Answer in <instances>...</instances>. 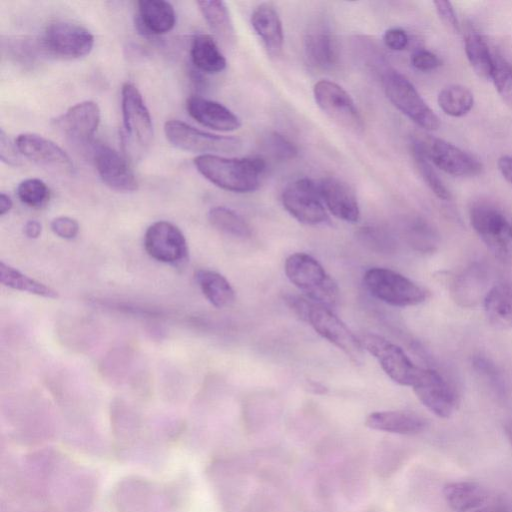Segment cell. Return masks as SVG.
<instances>
[{"label":"cell","instance_id":"cell-20","mask_svg":"<svg viewBox=\"0 0 512 512\" xmlns=\"http://www.w3.org/2000/svg\"><path fill=\"white\" fill-rule=\"evenodd\" d=\"M100 108L93 101H83L70 107L55 120L56 126L72 141L87 144L92 141L100 123Z\"/></svg>","mask_w":512,"mask_h":512},{"label":"cell","instance_id":"cell-43","mask_svg":"<svg viewBox=\"0 0 512 512\" xmlns=\"http://www.w3.org/2000/svg\"><path fill=\"white\" fill-rule=\"evenodd\" d=\"M411 64L420 71H431L441 64L439 57L426 49L416 50L411 56Z\"/></svg>","mask_w":512,"mask_h":512},{"label":"cell","instance_id":"cell-10","mask_svg":"<svg viewBox=\"0 0 512 512\" xmlns=\"http://www.w3.org/2000/svg\"><path fill=\"white\" fill-rule=\"evenodd\" d=\"M315 102L336 124L359 134L364 129L362 116L350 95L337 83L319 80L313 88Z\"/></svg>","mask_w":512,"mask_h":512},{"label":"cell","instance_id":"cell-25","mask_svg":"<svg viewBox=\"0 0 512 512\" xmlns=\"http://www.w3.org/2000/svg\"><path fill=\"white\" fill-rule=\"evenodd\" d=\"M251 24L271 55L282 51L284 32L277 10L270 4H260L251 14Z\"/></svg>","mask_w":512,"mask_h":512},{"label":"cell","instance_id":"cell-14","mask_svg":"<svg viewBox=\"0 0 512 512\" xmlns=\"http://www.w3.org/2000/svg\"><path fill=\"white\" fill-rule=\"evenodd\" d=\"M412 387L421 403L438 417L448 418L457 409L455 388L436 370L419 368Z\"/></svg>","mask_w":512,"mask_h":512},{"label":"cell","instance_id":"cell-48","mask_svg":"<svg viewBox=\"0 0 512 512\" xmlns=\"http://www.w3.org/2000/svg\"><path fill=\"white\" fill-rule=\"evenodd\" d=\"M24 234L31 239L38 238L41 234V224L36 220H29L24 225Z\"/></svg>","mask_w":512,"mask_h":512},{"label":"cell","instance_id":"cell-32","mask_svg":"<svg viewBox=\"0 0 512 512\" xmlns=\"http://www.w3.org/2000/svg\"><path fill=\"white\" fill-rule=\"evenodd\" d=\"M464 49L474 72L483 79H490L493 69V54L485 39L476 32L466 35Z\"/></svg>","mask_w":512,"mask_h":512},{"label":"cell","instance_id":"cell-33","mask_svg":"<svg viewBox=\"0 0 512 512\" xmlns=\"http://www.w3.org/2000/svg\"><path fill=\"white\" fill-rule=\"evenodd\" d=\"M473 93L465 86L451 84L444 87L438 95V105L451 117H462L473 107Z\"/></svg>","mask_w":512,"mask_h":512},{"label":"cell","instance_id":"cell-24","mask_svg":"<svg viewBox=\"0 0 512 512\" xmlns=\"http://www.w3.org/2000/svg\"><path fill=\"white\" fill-rule=\"evenodd\" d=\"M483 307L492 327L497 330L512 329V281L494 283L484 298Z\"/></svg>","mask_w":512,"mask_h":512},{"label":"cell","instance_id":"cell-41","mask_svg":"<svg viewBox=\"0 0 512 512\" xmlns=\"http://www.w3.org/2000/svg\"><path fill=\"white\" fill-rule=\"evenodd\" d=\"M361 238L370 249L385 253L394 250L395 242L393 239L381 231L374 229L363 230Z\"/></svg>","mask_w":512,"mask_h":512},{"label":"cell","instance_id":"cell-40","mask_svg":"<svg viewBox=\"0 0 512 512\" xmlns=\"http://www.w3.org/2000/svg\"><path fill=\"white\" fill-rule=\"evenodd\" d=\"M264 145L269 154L280 161L293 159L298 152L296 146L278 132L268 134Z\"/></svg>","mask_w":512,"mask_h":512},{"label":"cell","instance_id":"cell-3","mask_svg":"<svg viewBox=\"0 0 512 512\" xmlns=\"http://www.w3.org/2000/svg\"><path fill=\"white\" fill-rule=\"evenodd\" d=\"M470 223L490 253L512 267V224L496 207L476 203L470 209Z\"/></svg>","mask_w":512,"mask_h":512},{"label":"cell","instance_id":"cell-7","mask_svg":"<svg viewBox=\"0 0 512 512\" xmlns=\"http://www.w3.org/2000/svg\"><path fill=\"white\" fill-rule=\"evenodd\" d=\"M167 140L176 148L193 153H233L242 142L232 136H221L199 130L179 120H169L164 125Z\"/></svg>","mask_w":512,"mask_h":512},{"label":"cell","instance_id":"cell-27","mask_svg":"<svg viewBox=\"0 0 512 512\" xmlns=\"http://www.w3.org/2000/svg\"><path fill=\"white\" fill-rule=\"evenodd\" d=\"M137 5V22L146 33L164 34L174 27L176 14L171 3L164 0H141Z\"/></svg>","mask_w":512,"mask_h":512},{"label":"cell","instance_id":"cell-39","mask_svg":"<svg viewBox=\"0 0 512 512\" xmlns=\"http://www.w3.org/2000/svg\"><path fill=\"white\" fill-rule=\"evenodd\" d=\"M407 238L409 244L419 252L428 253L437 249L438 236L427 224L417 223L413 225Z\"/></svg>","mask_w":512,"mask_h":512},{"label":"cell","instance_id":"cell-44","mask_svg":"<svg viewBox=\"0 0 512 512\" xmlns=\"http://www.w3.org/2000/svg\"><path fill=\"white\" fill-rule=\"evenodd\" d=\"M19 150L16 143H13L11 139L6 135L3 129L0 131V159L2 162L17 166L20 162Z\"/></svg>","mask_w":512,"mask_h":512},{"label":"cell","instance_id":"cell-21","mask_svg":"<svg viewBox=\"0 0 512 512\" xmlns=\"http://www.w3.org/2000/svg\"><path fill=\"white\" fill-rule=\"evenodd\" d=\"M318 188L324 204L335 217L346 222L358 221V200L348 184L337 177L329 176L320 181Z\"/></svg>","mask_w":512,"mask_h":512},{"label":"cell","instance_id":"cell-12","mask_svg":"<svg viewBox=\"0 0 512 512\" xmlns=\"http://www.w3.org/2000/svg\"><path fill=\"white\" fill-rule=\"evenodd\" d=\"M430 162L454 177H473L482 172V163L470 153L436 137L416 138Z\"/></svg>","mask_w":512,"mask_h":512},{"label":"cell","instance_id":"cell-26","mask_svg":"<svg viewBox=\"0 0 512 512\" xmlns=\"http://www.w3.org/2000/svg\"><path fill=\"white\" fill-rule=\"evenodd\" d=\"M365 425L373 430L413 435L422 432L426 428L427 422L414 412L377 411L368 415Z\"/></svg>","mask_w":512,"mask_h":512},{"label":"cell","instance_id":"cell-38","mask_svg":"<svg viewBox=\"0 0 512 512\" xmlns=\"http://www.w3.org/2000/svg\"><path fill=\"white\" fill-rule=\"evenodd\" d=\"M472 366L497 393H505V379L493 361L483 355H476L472 359Z\"/></svg>","mask_w":512,"mask_h":512},{"label":"cell","instance_id":"cell-34","mask_svg":"<svg viewBox=\"0 0 512 512\" xmlns=\"http://www.w3.org/2000/svg\"><path fill=\"white\" fill-rule=\"evenodd\" d=\"M208 220L215 229L225 234L239 238L251 236V228L245 219L227 207L211 208L208 212Z\"/></svg>","mask_w":512,"mask_h":512},{"label":"cell","instance_id":"cell-15","mask_svg":"<svg viewBox=\"0 0 512 512\" xmlns=\"http://www.w3.org/2000/svg\"><path fill=\"white\" fill-rule=\"evenodd\" d=\"M363 348L373 355L384 372L396 383L412 386L419 371L405 352L385 338L366 334L361 342Z\"/></svg>","mask_w":512,"mask_h":512},{"label":"cell","instance_id":"cell-13","mask_svg":"<svg viewBox=\"0 0 512 512\" xmlns=\"http://www.w3.org/2000/svg\"><path fill=\"white\" fill-rule=\"evenodd\" d=\"M42 44L50 54L64 59H77L90 53L94 37L81 25L55 21L47 26Z\"/></svg>","mask_w":512,"mask_h":512},{"label":"cell","instance_id":"cell-18","mask_svg":"<svg viewBox=\"0 0 512 512\" xmlns=\"http://www.w3.org/2000/svg\"><path fill=\"white\" fill-rule=\"evenodd\" d=\"M15 143L20 154L40 166L65 174L74 170L69 155L50 139L35 133H22Z\"/></svg>","mask_w":512,"mask_h":512},{"label":"cell","instance_id":"cell-36","mask_svg":"<svg viewBox=\"0 0 512 512\" xmlns=\"http://www.w3.org/2000/svg\"><path fill=\"white\" fill-rule=\"evenodd\" d=\"M503 102L512 109V65L501 55L493 54L491 78Z\"/></svg>","mask_w":512,"mask_h":512},{"label":"cell","instance_id":"cell-49","mask_svg":"<svg viewBox=\"0 0 512 512\" xmlns=\"http://www.w3.org/2000/svg\"><path fill=\"white\" fill-rule=\"evenodd\" d=\"M12 205H13V202H12L11 198L5 193H1L0 194V216H3L6 213H8L11 210Z\"/></svg>","mask_w":512,"mask_h":512},{"label":"cell","instance_id":"cell-46","mask_svg":"<svg viewBox=\"0 0 512 512\" xmlns=\"http://www.w3.org/2000/svg\"><path fill=\"white\" fill-rule=\"evenodd\" d=\"M383 42L389 49L401 51L407 47L409 38L403 29L391 28L384 33Z\"/></svg>","mask_w":512,"mask_h":512},{"label":"cell","instance_id":"cell-2","mask_svg":"<svg viewBox=\"0 0 512 512\" xmlns=\"http://www.w3.org/2000/svg\"><path fill=\"white\" fill-rule=\"evenodd\" d=\"M284 269L289 281L312 302L328 308L336 305L338 286L315 258L306 253L291 254Z\"/></svg>","mask_w":512,"mask_h":512},{"label":"cell","instance_id":"cell-31","mask_svg":"<svg viewBox=\"0 0 512 512\" xmlns=\"http://www.w3.org/2000/svg\"><path fill=\"white\" fill-rule=\"evenodd\" d=\"M0 282L9 288L27 292L44 298H58V293L51 287L23 274L9 264L0 262Z\"/></svg>","mask_w":512,"mask_h":512},{"label":"cell","instance_id":"cell-16","mask_svg":"<svg viewBox=\"0 0 512 512\" xmlns=\"http://www.w3.org/2000/svg\"><path fill=\"white\" fill-rule=\"evenodd\" d=\"M144 247L155 260L171 264H182L188 258V245L182 231L168 221H157L145 232Z\"/></svg>","mask_w":512,"mask_h":512},{"label":"cell","instance_id":"cell-17","mask_svg":"<svg viewBox=\"0 0 512 512\" xmlns=\"http://www.w3.org/2000/svg\"><path fill=\"white\" fill-rule=\"evenodd\" d=\"M92 158L101 180L118 192H133L138 182L127 161L113 148L103 143L92 146Z\"/></svg>","mask_w":512,"mask_h":512},{"label":"cell","instance_id":"cell-51","mask_svg":"<svg viewBox=\"0 0 512 512\" xmlns=\"http://www.w3.org/2000/svg\"><path fill=\"white\" fill-rule=\"evenodd\" d=\"M368 512H372V511H368Z\"/></svg>","mask_w":512,"mask_h":512},{"label":"cell","instance_id":"cell-35","mask_svg":"<svg viewBox=\"0 0 512 512\" xmlns=\"http://www.w3.org/2000/svg\"><path fill=\"white\" fill-rule=\"evenodd\" d=\"M412 155L417 169L430 190L441 200H450L451 194L447 189L433 164L425 155L417 139L412 142Z\"/></svg>","mask_w":512,"mask_h":512},{"label":"cell","instance_id":"cell-22","mask_svg":"<svg viewBox=\"0 0 512 512\" xmlns=\"http://www.w3.org/2000/svg\"><path fill=\"white\" fill-rule=\"evenodd\" d=\"M186 109L198 123L217 131H234L241 125L240 119L226 106L201 96H190Z\"/></svg>","mask_w":512,"mask_h":512},{"label":"cell","instance_id":"cell-1","mask_svg":"<svg viewBox=\"0 0 512 512\" xmlns=\"http://www.w3.org/2000/svg\"><path fill=\"white\" fill-rule=\"evenodd\" d=\"M194 165L211 183L235 193L255 191L266 169L260 157L226 158L215 154L195 157Z\"/></svg>","mask_w":512,"mask_h":512},{"label":"cell","instance_id":"cell-11","mask_svg":"<svg viewBox=\"0 0 512 512\" xmlns=\"http://www.w3.org/2000/svg\"><path fill=\"white\" fill-rule=\"evenodd\" d=\"M281 200L286 211L301 223L317 225L328 220L318 185L308 178L289 183Z\"/></svg>","mask_w":512,"mask_h":512},{"label":"cell","instance_id":"cell-9","mask_svg":"<svg viewBox=\"0 0 512 512\" xmlns=\"http://www.w3.org/2000/svg\"><path fill=\"white\" fill-rule=\"evenodd\" d=\"M304 321L327 341L342 350L355 364L363 361V346L345 323L328 307L310 302Z\"/></svg>","mask_w":512,"mask_h":512},{"label":"cell","instance_id":"cell-23","mask_svg":"<svg viewBox=\"0 0 512 512\" xmlns=\"http://www.w3.org/2000/svg\"><path fill=\"white\" fill-rule=\"evenodd\" d=\"M308 63L319 70H328L338 61V45L333 34L325 27L309 30L304 39Z\"/></svg>","mask_w":512,"mask_h":512},{"label":"cell","instance_id":"cell-50","mask_svg":"<svg viewBox=\"0 0 512 512\" xmlns=\"http://www.w3.org/2000/svg\"><path fill=\"white\" fill-rule=\"evenodd\" d=\"M505 434L512 446V422L506 423L504 426Z\"/></svg>","mask_w":512,"mask_h":512},{"label":"cell","instance_id":"cell-45","mask_svg":"<svg viewBox=\"0 0 512 512\" xmlns=\"http://www.w3.org/2000/svg\"><path fill=\"white\" fill-rule=\"evenodd\" d=\"M441 21L452 31L459 30V23L452 4L449 1L438 0L433 2Z\"/></svg>","mask_w":512,"mask_h":512},{"label":"cell","instance_id":"cell-6","mask_svg":"<svg viewBox=\"0 0 512 512\" xmlns=\"http://www.w3.org/2000/svg\"><path fill=\"white\" fill-rule=\"evenodd\" d=\"M123 138L132 154L145 150L153 138V124L147 106L138 88L125 83L121 89Z\"/></svg>","mask_w":512,"mask_h":512},{"label":"cell","instance_id":"cell-47","mask_svg":"<svg viewBox=\"0 0 512 512\" xmlns=\"http://www.w3.org/2000/svg\"><path fill=\"white\" fill-rule=\"evenodd\" d=\"M497 166L504 179L512 184V156H501L498 159Z\"/></svg>","mask_w":512,"mask_h":512},{"label":"cell","instance_id":"cell-42","mask_svg":"<svg viewBox=\"0 0 512 512\" xmlns=\"http://www.w3.org/2000/svg\"><path fill=\"white\" fill-rule=\"evenodd\" d=\"M50 226L53 233L63 239H73L79 232L78 222L68 216L54 218Z\"/></svg>","mask_w":512,"mask_h":512},{"label":"cell","instance_id":"cell-5","mask_svg":"<svg viewBox=\"0 0 512 512\" xmlns=\"http://www.w3.org/2000/svg\"><path fill=\"white\" fill-rule=\"evenodd\" d=\"M381 78L387 98L401 113L423 129H438L440 126L438 116L403 74L387 68L381 74Z\"/></svg>","mask_w":512,"mask_h":512},{"label":"cell","instance_id":"cell-8","mask_svg":"<svg viewBox=\"0 0 512 512\" xmlns=\"http://www.w3.org/2000/svg\"><path fill=\"white\" fill-rule=\"evenodd\" d=\"M443 495L454 512H512L502 496L474 481L447 483Z\"/></svg>","mask_w":512,"mask_h":512},{"label":"cell","instance_id":"cell-4","mask_svg":"<svg viewBox=\"0 0 512 512\" xmlns=\"http://www.w3.org/2000/svg\"><path fill=\"white\" fill-rule=\"evenodd\" d=\"M363 282L373 297L391 306H415L428 298L426 289L388 268H370L365 272Z\"/></svg>","mask_w":512,"mask_h":512},{"label":"cell","instance_id":"cell-19","mask_svg":"<svg viewBox=\"0 0 512 512\" xmlns=\"http://www.w3.org/2000/svg\"><path fill=\"white\" fill-rule=\"evenodd\" d=\"M492 285L489 267L476 261L455 276L451 284V295L459 306L472 308L483 303Z\"/></svg>","mask_w":512,"mask_h":512},{"label":"cell","instance_id":"cell-28","mask_svg":"<svg viewBox=\"0 0 512 512\" xmlns=\"http://www.w3.org/2000/svg\"><path fill=\"white\" fill-rule=\"evenodd\" d=\"M190 56L194 66L206 73H218L226 67L224 55L208 34H198L193 38Z\"/></svg>","mask_w":512,"mask_h":512},{"label":"cell","instance_id":"cell-30","mask_svg":"<svg viewBox=\"0 0 512 512\" xmlns=\"http://www.w3.org/2000/svg\"><path fill=\"white\" fill-rule=\"evenodd\" d=\"M196 3L217 37L226 43H232L235 40V30L225 2L208 0Z\"/></svg>","mask_w":512,"mask_h":512},{"label":"cell","instance_id":"cell-29","mask_svg":"<svg viewBox=\"0 0 512 512\" xmlns=\"http://www.w3.org/2000/svg\"><path fill=\"white\" fill-rule=\"evenodd\" d=\"M195 280L203 295L213 306L224 308L234 301V289L220 273L208 269H199L195 272Z\"/></svg>","mask_w":512,"mask_h":512},{"label":"cell","instance_id":"cell-37","mask_svg":"<svg viewBox=\"0 0 512 512\" xmlns=\"http://www.w3.org/2000/svg\"><path fill=\"white\" fill-rule=\"evenodd\" d=\"M20 201L30 207H41L49 199L50 191L45 182L38 178L23 180L17 187Z\"/></svg>","mask_w":512,"mask_h":512}]
</instances>
